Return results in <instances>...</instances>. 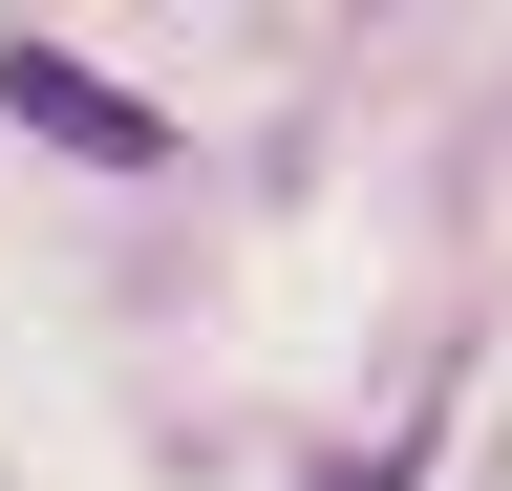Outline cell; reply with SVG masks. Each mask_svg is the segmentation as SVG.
Listing matches in <instances>:
<instances>
[{
  "label": "cell",
  "instance_id": "obj_1",
  "mask_svg": "<svg viewBox=\"0 0 512 491\" xmlns=\"http://www.w3.org/2000/svg\"><path fill=\"white\" fill-rule=\"evenodd\" d=\"M0 107H22L43 150H86V171H150V150H171V107H150V86H107L86 43H0Z\"/></svg>",
  "mask_w": 512,
  "mask_h": 491
}]
</instances>
